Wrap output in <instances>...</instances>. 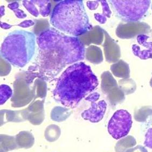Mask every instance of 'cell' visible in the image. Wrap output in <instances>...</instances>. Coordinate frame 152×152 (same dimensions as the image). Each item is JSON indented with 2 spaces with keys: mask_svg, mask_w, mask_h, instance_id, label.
Segmentation results:
<instances>
[{
  "mask_svg": "<svg viewBox=\"0 0 152 152\" xmlns=\"http://www.w3.org/2000/svg\"><path fill=\"white\" fill-rule=\"evenodd\" d=\"M38 53L36 68L42 77L53 79L67 65L85 58V49L77 37L67 36L50 28L37 39Z\"/></svg>",
  "mask_w": 152,
  "mask_h": 152,
  "instance_id": "cell-1",
  "label": "cell"
},
{
  "mask_svg": "<svg viewBox=\"0 0 152 152\" xmlns=\"http://www.w3.org/2000/svg\"><path fill=\"white\" fill-rule=\"evenodd\" d=\"M98 84L90 66L78 62L67 67L61 75L53 92V98L65 107L73 108Z\"/></svg>",
  "mask_w": 152,
  "mask_h": 152,
  "instance_id": "cell-2",
  "label": "cell"
},
{
  "mask_svg": "<svg viewBox=\"0 0 152 152\" xmlns=\"http://www.w3.org/2000/svg\"><path fill=\"white\" fill-rule=\"evenodd\" d=\"M50 23L60 32L73 37L82 35L92 29L82 0L59 2L53 10Z\"/></svg>",
  "mask_w": 152,
  "mask_h": 152,
  "instance_id": "cell-3",
  "label": "cell"
},
{
  "mask_svg": "<svg viewBox=\"0 0 152 152\" xmlns=\"http://www.w3.org/2000/svg\"><path fill=\"white\" fill-rule=\"evenodd\" d=\"M36 36L33 32L17 30L9 33L1 48V56L12 66L23 67L35 55Z\"/></svg>",
  "mask_w": 152,
  "mask_h": 152,
  "instance_id": "cell-4",
  "label": "cell"
},
{
  "mask_svg": "<svg viewBox=\"0 0 152 152\" xmlns=\"http://www.w3.org/2000/svg\"><path fill=\"white\" fill-rule=\"evenodd\" d=\"M109 3L115 14L125 22L142 20L149 10L150 0H110Z\"/></svg>",
  "mask_w": 152,
  "mask_h": 152,
  "instance_id": "cell-5",
  "label": "cell"
},
{
  "mask_svg": "<svg viewBox=\"0 0 152 152\" xmlns=\"http://www.w3.org/2000/svg\"><path fill=\"white\" fill-rule=\"evenodd\" d=\"M132 124L131 114L125 110H119L114 113L108 122V133L115 140H119L129 134Z\"/></svg>",
  "mask_w": 152,
  "mask_h": 152,
  "instance_id": "cell-6",
  "label": "cell"
},
{
  "mask_svg": "<svg viewBox=\"0 0 152 152\" xmlns=\"http://www.w3.org/2000/svg\"><path fill=\"white\" fill-rule=\"evenodd\" d=\"M100 94L94 92L90 94L85 99L91 102V107L82 113V117L85 120L91 123H99L102 120L107 109V103L104 100L98 101Z\"/></svg>",
  "mask_w": 152,
  "mask_h": 152,
  "instance_id": "cell-7",
  "label": "cell"
},
{
  "mask_svg": "<svg viewBox=\"0 0 152 152\" xmlns=\"http://www.w3.org/2000/svg\"><path fill=\"white\" fill-rule=\"evenodd\" d=\"M148 36L140 34L137 37V44L132 45L134 55L142 60L152 58V41H148Z\"/></svg>",
  "mask_w": 152,
  "mask_h": 152,
  "instance_id": "cell-8",
  "label": "cell"
},
{
  "mask_svg": "<svg viewBox=\"0 0 152 152\" xmlns=\"http://www.w3.org/2000/svg\"><path fill=\"white\" fill-rule=\"evenodd\" d=\"M141 127L144 136L143 144L145 146L152 149V113L142 123Z\"/></svg>",
  "mask_w": 152,
  "mask_h": 152,
  "instance_id": "cell-9",
  "label": "cell"
},
{
  "mask_svg": "<svg viewBox=\"0 0 152 152\" xmlns=\"http://www.w3.org/2000/svg\"><path fill=\"white\" fill-rule=\"evenodd\" d=\"M102 5V14H95L94 18L98 20L100 23H105L107 18H110L112 12L108 3L106 1H100Z\"/></svg>",
  "mask_w": 152,
  "mask_h": 152,
  "instance_id": "cell-10",
  "label": "cell"
},
{
  "mask_svg": "<svg viewBox=\"0 0 152 152\" xmlns=\"http://www.w3.org/2000/svg\"><path fill=\"white\" fill-rule=\"evenodd\" d=\"M0 104L3 105L7 100L12 96V88L7 85H1L0 87Z\"/></svg>",
  "mask_w": 152,
  "mask_h": 152,
  "instance_id": "cell-11",
  "label": "cell"
},
{
  "mask_svg": "<svg viewBox=\"0 0 152 152\" xmlns=\"http://www.w3.org/2000/svg\"><path fill=\"white\" fill-rule=\"evenodd\" d=\"M18 7H19V4L17 2L9 4L8 5V8L12 9V10L15 12V15L16 16L17 18H26V14L23 11L18 9Z\"/></svg>",
  "mask_w": 152,
  "mask_h": 152,
  "instance_id": "cell-12",
  "label": "cell"
},
{
  "mask_svg": "<svg viewBox=\"0 0 152 152\" xmlns=\"http://www.w3.org/2000/svg\"><path fill=\"white\" fill-rule=\"evenodd\" d=\"M35 24V23L31 20H24V22H22L20 24H18V26L23 27V28H26V27H29V26H32Z\"/></svg>",
  "mask_w": 152,
  "mask_h": 152,
  "instance_id": "cell-13",
  "label": "cell"
},
{
  "mask_svg": "<svg viewBox=\"0 0 152 152\" xmlns=\"http://www.w3.org/2000/svg\"><path fill=\"white\" fill-rule=\"evenodd\" d=\"M98 1H93V2L89 1V2H88L87 5H88V7L89 8V9H90L91 10H94V9H96L97 7H98V5H99Z\"/></svg>",
  "mask_w": 152,
  "mask_h": 152,
  "instance_id": "cell-14",
  "label": "cell"
},
{
  "mask_svg": "<svg viewBox=\"0 0 152 152\" xmlns=\"http://www.w3.org/2000/svg\"><path fill=\"white\" fill-rule=\"evenodd\" d=\"M12 26H10V25H9V24H8L4 23L3 22H1V27L2 28H3V29H8L10 28Z\"/></svg>",
  "mask_w": 152,
  "mask_h": 152,
  "instance_id": "cell-15",
  "label": "cell"
},
{
  "mask_svg": "<svg viewBox=\"0 0 152 152\" xmlns=\"http://www.w3.org/2000/svg\"><path fill=\"white\" fill-rule=\"evenodd\" d=\"M4 6H1V16H2L4 15Z\"/></svg>",
  "mask_w": 152,
  "mask_h": 152,
  "instance_id": "cell-16",
  "label": "cell"
},
{
  "mask_svg": "<svg viewBox=\"0 0 152 152\" xmlns=\"http://www.w3.org/2000/svg\"><path fill=\"white\" fill-rule=\"evenodd\" d=\"M151 8H152V7H151Z\"/></svg>",
  "mask_w": 152,
  "mask_h": 152,
  "instance_id": "cell-17",
  "label": "cell"
}]
</instances>
